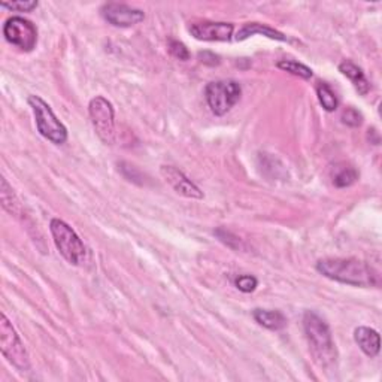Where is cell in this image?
Here are the masks:
<instances>
[{
    "instance_id": "ffe728a7",
    "label": "cell",
    "mask_w": 382,
    "mask_h": 382,
    "mask_svg": "<svg viewBox=\"0 0 382 382\" xmlns=\"http://www.w3.org/2000/svg\"><path fill=\"white\" fill-rule=\"evenodd\" d=\"M342 123L350 127H359L363 123V115L355 107H346L342 112Z\"/></svg>"
},
{
    "instance_id": "7a4b0ae2",
    "label": "cell",
    "mask_w": 382,
    "mask_h": 382,
    "mask_svg": "<svg viewBox=\"0 0 382 382\" xmlns=\"http://www.w3.org/2000/svg\"><path fill=\"white\" fill-rule=\"evenodd\" d=\"M303 327L311 353L320 366L327 368L333 364L338 359V351L329 324L318 314L308 311L303 315Z\"/></svg>"
},
{
    "instance_id": "e0dca14e",
    "label": "cell",
    "mask_w": 382,
    "mask_h": 382,
    "mask_svg": "<svg viewBox=\"0 0 382 382\" xmlns=\"http://www.w3.org/2000/svg\"><path fill=\"white\" fill-rule=\"evenodd\" d=\"M0 199H2V206L6 212H10L14 217H20L21 205L18 197L15 196L12 187L8 184V181L3 177L0 179Z\"/></svg>"
},
{
    "instance_id": "30bf717a",
    "label": "cell",
    "mask_w": 382,
    "mask_h": 382,
    "mask_svg": "<svg viewBox=\"0 0 382 382\" xmlns=\"http://www.w3.org/2000/svg\"><path fill=\"white\" fill-rule=\"evenodd\" d=\"M233 30L235 27L231 23L202 21L190 26L191 35L199 40H206V42H226L233 36Z\"/></svg>"
},
{
    "instance_id": "4fadbf2b",
    "label": "cell",
    "mask_w": 382,
    "mask_h": 382,
    "mask_svg": "<svg viewBox=\"0 0 382 382\" xmlns=\"http://www.w3.org/2000/svg\"><path fill=\"white\" fill-rule=\"evenodd\" d=\"M254 35H263L269 39L273 40H281V42H285L287 36L284 33H281L275 29H272L269 26H266V24H260V23H246L244 24V27L238 31L236 35V40H245L248 38H251Z\"/></svg>"
},
{
    "instance_id": "8fae6325",
    "label": "cell",
    "mask_w": 382,
    "mask_h": 382,
    "mask_svg": "<svg viewBox=\"0 0 382 382\" xmlns=\"http://www.w3.org/2000/svg\"><path fill=\"white\" fill-rule=\"evenodd\" d=\"M162 177L164 181L177 191L178 194L188 197V199H203V193L199 187L194 184L193 181L188 179L184 172H181L179 169L173 168V166H162L160 169Z\"/></svg>"
},
{
    "instance_id": "5b68a950",
    "label": "cell",
    "mask_w": 382,
    "mask_h": 382,
    "mask_svg": "<svg viewBox=\"0 0 382 382\" xmlns=\"http://www.w3.org/2000/svg\"><path fill=\"white\" fill-rule=\"evenodd\" d=\"M0 350H2L5 359L12 366L21 372L29 370V354L26 348H24L18 333H16L11 321L6 318L5 314L0 315Z\"/></svg>"
},
{
    "instance_id": "3957f363",
    "label": "cell",
    "mask_w": 382,
    "mask_h": 382,
    "mask_svg": "<svg viewBox=\"0 0 382 382\" xmlns=\"http://www.w3.org/2000/svg\"><path fill=\"white\" fill-rule=\"evenodd\" d=\"M29 105L33 114H35L36 126L40 135L55 145L64 144L66 140H68V129H66L64 124L55 117L51 106L39 96H30Z\"/></svg>"
},
{
    "instance_id": "7402d4cb",
    "label": "cell",
    "mask_w": 382,
    "mask_h": 382,
    "mask_svg": "<svg viewBox=\"0 0 382 382\" xmlns=\"http://www.w3.org/2000/svg\"><path fill=\"white\" fill-rule=\"evenodd\" d=\"M0 6L5 8V10H10V11H18V12H30L33 10H36L38 8V2H35V0H27V2H11V3H8V2H2L0 3Z\"/></svg>"
},
{
    "instance_id": "d6986e66",
    "label": "cell",
    "mask_w": 382,
    "mask_h": 382,
    "mask_svg": "<svg viewBox=\"0 0 382 382\" xmlns=\"http://www.w3.org/2000/svg\"><path fill=\"white\" fill-rule=\"evenodd\" d=\"M278 68L294 75V77L303 78V79H309V78H312V75H314L312 69H309L308 66H305V64L294 62V60H281V62H278Z\"/></svg>"
},
{
    "instance_id": "7c38bea8",
    "label": "cell",
    "mask_w": 382,
    "mask_h": 382,
    "mask_svg": "<svg viewBox=\"0 0 382 382\" xmlns=\"http://www.w3.org/2000/svg\"><path fill=\"white\" fill-rule=\"evenodd\" d=\"M354 339L357 345L360 346V350L369 355V357H377L381 350L379 344V333L377 330L370 327H357L354 331Z\"/></svg>"
},
{
    "instance_id": "52a82bcc",
    "label": "cell",
    "mask_w": 382,
    "mask_h": 382,
    "mask_svg": "<svg viewBox=\"0 0 382 382\" xmlns=\"http://www.w3.org/2000/svg\"><path fill=\"white\" fill-rule=\"evenodd\" d=\"M88 112L93 127L105 144L111 145L115 140V117L114 107L105 97L97 96L88 105Z\"/></svg>"
},
{
    "instance_id": "9a60e30c",
    "label": "cell",
    "mask_w": 382,
    "mask_h": 382,
    "mask_svg": "<svg viewBox=\"0 0 382 382\" xmlns=\"http://www.w3.org/2000/svg\"><path fill=\"white\" fill-rule=\"evenodd\" d=\"M254 320L260 326L269 330H282L287 327V318L281 311H269V309H255L253 312Z\"/></svg>"
},
{
    "instance_id": "44dd1931",
    "label": "cell",
    "mask_w": 382,
    "mask_h": 382,
    "mask_svg": "<svg viewBox=\"0 0 382 382\" xmlns=\"http://www.w3.org/2000/svg\"><path fill=\"white\" fill-rule=\"evenodd\" d=\"M235 284L242 293H253L257 285H259V281L253 275H240L236 278Z\"/></svg>"
},
{
    "instance_id": "5bb4252c",
    "label": "cell",
    "mask_w": 382,
    "mask_h": 382,
    "mask_svg": "<svg viewBox=\"0 0 382 382\" xmlns=\"http://www.w3.org/2000/svg\"><path fill=\"white\" fill-rule=\"evenodd\" d=\"M339 72L345 75V77L350 79L355 90L359 91V93L361 96L364 94H368L369 93V90H370V82L368 81V78L364 77V73L363 71L359 68V66L354 64L353 62L350 60H344L342 63L339 64Z\"/></svg>"
},
{
    "instance_id": "9c48e42d",
    "label": "cell",
    "mask_w": 382,
    "mask_h": 382,
    "mask_svg": "<svg viewBox=\"0 0 382 382\" xmlns=\"http://www.w3.org/2000/svg\"><path fill=\"white\" fill-rule=\"evenodd\" d=\"M103 18L115 27H131L144 21V11L124 3H106L102 8Z\"/></svg>"
},
{
    "instance_id": "cb8c5ba5",
    "label": "cell",
    "mask_w": 382,
    "mask_h": 382,
    "mask_svg": "<svg viewBox=\"0 0 382 382\" xmlns=\"http://www.w3.org/2000/svg\"><path fill=\"white\" fill-rule=\"evenodd\" d=\"M199 59L202 60V63L209 64V66H215V64L220 63V57L215 55L214 53H209V51L199 53Z\"/></svg>"
},
{
    "instance_id": "8992f818",
    "label": "cell",
    "mask_w": 382,
    "mask_h": 382,
    "mask_svg": "<svg viewBox=\"0 0 382 382\" xmlns=\"http://www.w3.org/2000/svg\"><path fill=\"white\" fill-rule=\"evenodd\" d=\"M205 94L211 111L221 117V115L227 114L240 101L242 88H240L239 82L231 79L215 81L206 86Z\"/></svg>"
},
{
    "instance_id": "603a6c76",
    "label": "cell",
    "mask_w": 382,
    "mask_h": 382,
    "mask_svg": "<svg viewBox=\"0 0 382 382\" xmlns=\"http://www.w3.org/2000/svg\"><path fill=\"white\" fill-rule=\"evenodd\" d=\"M169 49L173 57H177V59L186 62L190 59V51L187 49V47L179 42V40H170L169 42Z\"/></svg>"
},
{
    "instance_id": "6da1fadb",
    "label": "cell",
    "mask_w": 382,
    "mask_h": 382,
    "mask_svg": "<svg viewBox=\"0 0 382 382\" xmlns=\"http://www.w3.org/2000/svg\"><path fill=\"white\" fill-rule=\"evenodd\" d=\"M317 270L326 278L354 287L381 285V277L366 262L357 259H322L317 263Z\"/></svg>"
},
{
    "instance_id": "2e32d148",
    "label": "cell",
    "mask_w": 382,
    "mask_h": 382,
    "mask_svg": "<svg viewBox=\"0 0 382 382\" xmlns=\"http://www.w3.org/2000/svg\"><path fill=\"white\" fill-rule=\"evenodd\" d=\"M331 179H333V184L338 188H346L355 184L359 179V172L351 164L338 163L331 170Z\"/></svg>"
},
{
    "instance_id": "ba28073f",
    "label": "cell",
    "mask_w": 382,
    "mask_h": 382,
    "mask_svg": "<svg viewBox=\"0 0 382 382\" xmlns=\"http://www.w3.org/2000/svg\"><path fill=\"white\" fill-rule=\"evenodd\" d=\"M6 40L23 51H31L38 42V30L33 23L23 16H12L3 26Z\"/></svg>"
},
{
    "instance_id": "277c9868",
    "label": "cell",
    "mask_w": 382,
    "mask_h": 382,
    "mask_svg": "<svg viewBox=\"0 0 382 382\" xmlns=\"http://www.w3.org/2000/svg\"><path fill=\"white\" fill-rule=\"evenodd\" d=\"M49 230L60 254L73 266H79L86 259V246L75 230L63 220L54 218L49 222Z\"/></svg>"
},
{
    "instance_id": "ac0fdd59",
    "label": "cell",
    "mask_w": 382,
    "mask_h": 382,
    "mask_svg": "<svg viewBox=\"0 0 382 382\" xmlns=\"http://www.w3.org/2000/svg\"><path fill=\"white\" fill-rule=\"evenodd\" d=\"M317 96H318V101H320L321 106L327 112H333V111L338 110V106H339L338 97L335 94V91L331 90V87L327 84V82H318Z\"/></svg>"
}]
</instances>
